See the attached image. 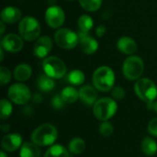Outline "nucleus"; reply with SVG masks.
Masks as SVG:
<instances>
[{
	"label": "nucleus",
	"instance_id": "1",
	"mask_svg": "<svg viewBox=\"0 0 157 157\" xmlns=\"http://www.w3.org/2000/svg\"><path fill=\"white\" fill-rule=\"evenodd\" d=\"M57 138V129L50 123H45L39 126L33 131L31 134V142L39 146L52 145Z\"/></svg>",
	"mask_w": 157,
	"mask_h": 157
},
{
	"label": "nucleus",
	"instance_id": "2",
	"mask_svg": "<svg viewBox=\"0 0 157 157\" xmlns=\"http://www.w3.org/2000/svg\"><path fill=\"white\" fill-rule=\"evenodd\" d=\"M94 86L102 92H109L115 84V74L109 66H100L93 74L92 77Z\"/></svg>",
	"mask_w": 157,
	"mask_h": 157
},
{
	"label": "nucleus",
	"instance_id": "3",
	"mask_svg": "<svg viewBox=\"0 0 157 157\" xmlns=\"http://www.w3.org/2000/svg\"><path fill=\"white\" fill-rule=\"evenodd\" d=\"M134 91L139 98L153 107L157 98V86L155 82L149 78H140L134 85Z\"/></svg>",
	"mask_w": 157,
	"mask_h": 157
},
{
	"label": "nucleus",
	"instance_id": "4",
	"mask_svg": "<svg viewBox=\"0 0 157 157\" xmlns=\"http://www.w3.org/2000/svg\"><path fill=\"white\" fill-rule=\"evenodd\" d=\"M118 105L116 100L110 98L98 99L93 105V113L100 121H106L111 119L117 112Z\"/></svg>",
	"mask_w": 157,
	"mask_h": 157
},
{
	"label": "nucleus",
	"instance_id": "5",
	"mask_svg": "<svg viewBox=\"0 0 157 157\" xmlns=\"http://www.w3.org/2000/svg\"><path fill=\"white\" fill-rule=\"evenodd\" d=\"M18 31L22 39L27 41H33L40 37L41 28L35 17H25L19 22Z\"/></svg>",
	"mask_w": 157,
	"mask_h": 157
},
{
	"label": "nucleus",
	"instance_id": "6",
	"mask_svg": "<svg viewBox=\"0 0 157 157\" xmlns=\"http://www.w3.org/2000/svg\"><path fill=\"white\" fill-rule=\"evenodd\" d=\"M144 70V61L139 56H130L128 57L122 65L123 75L131 81L140 79Z\"/></svg>",
	"mask_w": 157,
	"mask_h": 157
},
{
	"label": "nucleus",
	"instance_id": "7",
	"mask_svg": "<svg viewBox=\"0 0 157 157\" xmlns=\"http://www.w3.org/2000/svg\"><path fill=\"white\" fill-rule=\"evenodd\" d=\"M42 68L45 75L53 79L63 77L67 70L63 61L56 56H50L46 58L42 63Z\"/></svg>",
	"mask_w": 157,
	"mask_h": 157
},
{
	"label": "nucleus",
	"instance_id": "8",
	"mask_svg": "<svg viewBox=\"0 0 157 157\" xmlns=\"http://www.w3.org/2000/svg\"><path fill=\"white\" fill-rule=\"evenodd\" d=\"M54 40L56 44L62 49L72 50L79 42L78 34L71 30L70 29L64 28L58 29L54 34Z\"/></svg>",
	"mask_w": 157,
	"mask_h": 157
},
{
	"label": "nucleus",
	"instance_id": "9",
	"mask_svg": "<svg viewBox=\"0 0 157 157\" xmlns=\"http://www.w3.org/2000/svg\"><path fill=\"white\" fill-rule=\"evenodd\" d=\"M7 95H8L9 99L17 105L27 104L31 98L29 88L22 83L13 84L8 88Z\"/></svg>",
	"mask_w": 157,
	"mask_h": 157
},
{
	"label": "nucleus",
	"instance_id": "10",
	"mask_svg": "<svg viewBox=\"0 0 157 157\" xmlns=\"http://www.w3.org/2000/svg\"><path fill=\"white\" fill-rule=\"evenodd\" d=\"M65 19L63 10L58 6H52L45 12V21L52 29L60 28Z\"/></svg>",
	"mask_w": 157,
	"mask_h": 157
},
{
	"label": "nucleus",
	"instance_id": "11",
	"mask_svg": "<svg viewBox=\"0 0 157 157\" xmlns=\"http://www.w3.org/2000/svg\"><path fill=\"white\" fill-rule=\"evenodd\" d=\"M1 47L9 52H18L23 48V40L21 36L10 33L2 38Z\"/></svg>",
	"mask_w": 157,
	"mask_h": 157
},
{
	"label": "nucleus",
	"instance_id": "12",
	"mask_svg": "<svg viewBox=\"0 0 157 157\" xmlns=\"http://www.w3.org/2000/svg\"><path fill=\"white\" fill-rule=\"evenodd\" d=\"M52 49V40L49 36L39 37L34 44L33 52L34 55L39 58L46 57Z\"/></svg>",
	"mask_w": 157,
	"mask_h": 157
},
{
	"label": "nucleus",
	"instance_id": "13",
	"mask_svg": "<svg viewBox=\"0 0 157 157\" xmlns=\"http://www.w3.org/2000/svg\"><path fill=\"white\" fill-rule=\"evenodd\" d=\"M79 37V42L80 49L83 52L86 54H93L95 53L98 49V43L92 36L88 35V33L81 32L78 34Z\"/></svg>",
	"mask_w": 157,
	"mask_h": 157
},
{
	"label": "nucleus",
	"instance_id": "14",
	"mask_svg": "<svg viewBox=\"0 0 157 157\" xmlns=\"http://www.w3.org/2000/svg\"><path fill=\"white\" fill-rule=\"evenodd\" d=\"M22 145V137L18 133H10L3 137L1 146L4 151L13 153L20 148Z\"/></svg>",
	"mask_w": 157,
	"mask_h": 157
},
{
	"label": "nucleus",
	"instance_id": "15",
	"mask_svg": "<svg viewBox=\"0 0 157 157\" xmlns=\"http://www.w3.org/2000/svg\"><path fill=\"white\" fill-rule=\"evenodd\" d=\"M95 86L86 85L80 88L79 90V98L88 106L94 105L98 98V92Z\"/></svg>",
	"mask_w": 157,
	"mask_h": 157
},
{
	"label": "nucleus",
	"instance_id": "16",
	"mask_svg": "<svg viewBox=\"0 0 157 157\" xmlns=\"http://www.w3.org/2000/svg\"><path fill=\"white\" fill-rule=\"evenodd\" d=\"M21 11L16 6H6L1 12V19L5 23L14 24L20 20Z\"/></svg>",
	"mask_w": 157,
	"mask_h": 157
},
{
	"label": "nucleus",
	"instance_id": "17",
	"mask_svg": "<svg viewBox=\"0 0 157 157\" xmlns=\"http://www.w3.org/2000/svg\"><path fill=\"white\" fill-rule=\"evenodd\" d=\"M117 48L123 54L129 55V54L134 53L137 51L138 46L134 40H132L130 37L124 36V37H121L119 39V40L117 42Z\"/></svg>",
	"mask_w": 157,
	"mask_h": 157
},
{
	"label": "nucleus",
	"instance_id": "18",
	"mask_svg": "<svg viewBox=\"0 0 157 157\" xmlns=\"http://www.w3.org/2000/svg\"><path fill=\"white\" fill-rule=\"evenodd\" d=\"M41 153L39 145L35 144L33 142H26L22 144L19 148V156L20 157H40Z\"/></svg>",
	"mask_w": 157,
	"mask_h": 157
},
{
	"label": "nucleus",
	"instance_id": "19",
	"mask_svg": "<svg viewBox=\"0 0 157 157\" xmlns=\"http://www.w3.org/2000/svg\"><path fill=\"white\" fill-rule=\"evenodd\" d=\"M32 74L31 67L27 63H20L14 69V77L19 82L27 81Z\"/></svg>",
	"mask_w": 157,
	"mask_h": 157
},
{
	"label": "nucleus",
	"instance_id": "20",
	"mask_svg": "<svg viewBox=\"0 0 157 157\" xmlns=\"http://www.w3.org/2000/svg\"><path fill=\"white\" fill-rule=\"evenodd\" d=\"M141 148L145 155L153 156L157 153L156 142L151 137H145L141 144Z\"/></svg>",
	"mask_w": 157,
	"mask_h": 157
},
{
	"label": "nucleus",
	"instance_id": "21",
	"mask_svg": "<svg viewBox=\"0 0 157 157\" xmlns=\"http://www.w3.org/2000/svg\"><path fill=\"white\" fill-rule=\"evenodd\" d=\"M61 96L65 103L67 104H73L76 102L79 98V91H77L73 86H66L64 87L62 92Z\"/></svg>",
	"mask_w": 157,
	"mask_h": 157
},
{
	"label": "nucleus",
	"instance_id": "22",
	"mask_svg": "<svg viewBox=\"0 0 157 157\" xmlns=\"http://www.w3.org/2000/svg\"><path fill=\"white\" fill-rule=\"evenodd\" d=\"M86 149V143L83 139L75 137L72 139L68 144V151L73 155H80Z\"/></svg>",
	"mask_w": 157,
	"mask_h": 157
},
{
	"label": "nucleus",
	"instance_id": "23",
	"mask_svg": "<svg viewBox=\"0 0 157 157\" xmlns=\"http://www.w3.org/2000/svg\"><path fill=\"white\" fill-rule=\"evenodd\" d=\"M44 157H69V151L61 144H54L46 151Z\"/></svg>",
	"mask_w": 157,
	"mask_h": 157
},
{
	"label": "nucleus",
	"instance_id": "24",
	"mask_svg": "<svg viewBox=\"0 0 157 157\" xmlns=\"http://www.w3.org/2000/svg\"><path fill=\"white\" fill-rule=\"evenodd\" d=\"M37 85H38V87L43 92H49L52 90L55 86L53 78L48 76L47 75H41L38 79Z\"/></svg>",
	"mask_w": 157,
	"mask_h": 157
},
{
	"label": "nucleus",
	"instance_id": "25",
	"mask_svg": "<svg viewBox=\"0 0 157 157\" xmlns=\"http://www.w3.org/2000/svg\"><path fill=\"white\" fill-rule=\"evenodd\" d=\"M77 25H78L79 30L81 32L88 33V31L94 26V21H93V19H92V17L90 16H88V15H82L78 18Z\"/></svg>",
	"mask_w": 157,
	"mask_h": 157
},
{
	"label": "nucleus",
	"instance_id": "26",
	"mask_svg": "<svg viewBox=\"0 0 157 157\" xmlns=\"http://www.w3.org/2000/svg\"><path fill=\"white\" fill-rule=\"evenodd\" d=\"M67 81L71 85L80 86L85 82V74L80 70H73L67 75Z\"/></svg>",
	"mask_w": 157,
	"mask_h": 157
},
{
	"label": "nucleus",
	"instance_id": "27",
	"mask_svg": "<svg viewBox=\"0 0 157 157\" xmlns=\"http://www.w3.org/2000/svg\"><path fill=\"white\" fill-rule=\"evenodd\" d=\"M81 6L89 12H94L99 9L102 4V0H79Z\"/></svg>",
	"mask_w": 157,
	"mask_h": 157
},
{
	"label": "nucleus",
	"instance_id": "28",
	"mask_svg": "<svg viewBox=\"0 0 157 157\" xmlns=\"http://www.w3.org/2000/svg\"><path fill=\"white\" fill-rule=\"evenodd\" d=\"M12 105L11 103L7 100V99H5L3 98L0 102V118L2 121L7 119L11 113H12Z\"/></svg>",
	"mask_w": 157,
	"mask_h": 157
},
{
	"label": "nucleus",
	"instance_id": "29",
	"mask_svg": "<svg viewBox=\"0 0 157 157\" xmlns=\"http://www.w3.org/2000/svg\"><path fill=\"white\" fill-rule=\"evenodd\" d=\"M113 132H114V128H113V125L106 121H102L100 126H99V133L103 136V137H110L112 134H113Z\"/></svg>",
	"mask_w": 157,
	"mask_h": 157
},
{
	"label": "nucleus",
	"instance_id": "30",
	"mask_svg": "<svg viewBox=\"0 0 157 157\" xmlns=\"http://www.w3.org/2000/svg\"><path fill=\"white\" fill-rule=\"evenodd\" d=\"M11 80V74L10 71L5 67V66H1L0 67V83L1 86H5L7 83H9Z\"/></svg>",
	"mask_w": 157,
	"mask_h": 157
},
{
	"label": "nucleus",
	"instance_id": "31",
	"mask_svg": "<svg viewBox=\"0 0 157 157\" xmlns=\"http://www.w3.org/2000/svg\"><path fill=\"white\" fill-rule=\"evenodd\" d=\"M51 104H52V106L53 109H62L64 107L65 102L63 99V98H62L61 95L60 96L59 95H56V96H54L52 98V99L51 101Z\"/></svg>",
	"mask_w": 157,
	"mask_h": 157
},
{
	"label": "nucleus",
	"instance_id": "32",
	"mask_svg": "<svg viewBox=\"0 0 157 157\" xmlns=\"http://www.w3.org/2000/svg\"><path fill=\"white\" fill-rule=\"evenodd\" d=\"M111 95L115 100H122L125 97V90L121 86H115L112 89Z\"/></svg>",
	"mask_w": 157,
	"mask_h": 157
},
{
	"label": "nucleus",
	"instance_id": "33",
	"mask_svg": "<svg viewBox=\"0 0 157 157\" xmlns=\"http://www.w3.org/2000/svg\"><path fill=\"white\" fill-rule=\"evenodd\" d=\"M147 130L151 135L157 137V118H155L149 121L147 125Z\"/></svg>",
	"mask_w": 157,
	"mask_h": 157
},
{
	"label": "nucleus",
	"instance_id": "34",
	"mask_svg": "<svg viewBox=\"0 0 157 157\" xmlns=\"http://www.w3.org/2000/svg\"><path fill=\"white\" fill-rule=\"evenodd\" d=\"M96 32H97V35H98V37H102V36L105 34V32H106V27H105L104 25H99V26L97 28Z\"/></svg>",
	"mask_w": 157,
	"mask_h": 157
},
{
	"label": "nucleus",
	"instance_id": "35",
	"mask_svg": "<svg viewBox=\"0 0 157 157\" xmlns=\"http://www.w3.org/2000/svg\"><path fill=\"white\" fill-rule=\"evenodd\" d=\"M41 97H40V95H39V94H35L34 95V97H33V101L35 102V103H40L41 102Z\"/></svg>",
	"mask_w": 157,
	"mask_h": 157
},
{
	"label": "nucleus",
	"instance_id": "36",
	"mask_svg": "<svg viewBox=\"0 0 157 157\" xmlns=\"http://www.w3.org/2000/svg\"><path fill=\"white\" fill-rule=\"evenodd\" d=\"M0 26H1L0 34H1V35H3V34H4V31H5V22H4V21H1V23H0Z\"/></svg>",
	"mask_w": 157,
	"mask_h": 157
},
{
	"label": "nucleus",
	"instance_id": "37",
	"mask_svg": "<svg viewBox=\"0 0 157 157\" xmlns=\"http://www.w3.org/2000/svg\"><path fill=\"white\" fill-rule=\"evenodd\" d=\"M0 53H1V58H0V61L2 62L3 60H4V52H3V48L1 47V49H0Z\"/></svg>",
	"mask_w": 157,
	"mask_h": 157
},
{
	"label": "nucleus",
	"instance_id": "38",
	"mask_svg": "<svg viewBox=\"0 0 157 157\" xmlns=\"http://www.w3.org/2000/svg\"><path fill=\"white\" fill-rule=\"evenodd\" d=\"M153 109L157 113V100L155 102H154V105H153Z\"/></svg>",
	"mask_w": 157,
	"mask_h": 157
},
{
	"label": "nucleus",
	"instance_id": "39",
	"mask_svg": "<svg viewBox=\"0 0 157 157\" xmlns=\"http://www.w3.org/2000/svg\"><path fill=\"white\" fill-rule=\"evenodd\" d=\"M0 157H7V155L5 154V152H4V151H2V152H1V154H0Z\"/></svg>",
	"mask_w": 157,
	"mask_h": 157
},
{
	"label": "nucleus",
	"instance_id": "40",
	"mask_svg": "<svg viewBox=\"0 0 157 157\" xmlns=\"http://www.w3.org/2000/svg\"><path fill=\"white\" fill-rule=\"evenodd\" d=\"M70 1H72V0H70Z\"/></svg>",
	"mask_w": 157,
	"mask_h": 157
}]
</instances>
